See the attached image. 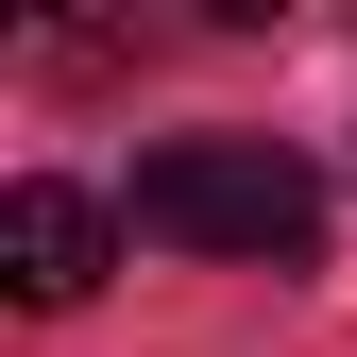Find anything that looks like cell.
I'll return each mask as SVG.
<instances>
[{"label":"cell","mask_w":357,"mask_h":357,"mask_svg":"<svg viewBox=\"0 0 357 357\" xmlns=\"http://www.w3.org/2000/svg\"><path fill=\"white\" fill-rule=\"evenodd\" d=\"M137 238L306 273V255H324V170L273 153V137H170V153H137Z\"/></svg>","instance_id":"6da1fadb"},{"label":"cell","mask_w":357,"mask_h":357,"mask_svg":"<svg viewBox=\"0 0 357 357\" xmlns=\"http://www.w3.org/2000/svg\"><path fill=\"white\" fill-rule=\"evenodd\" d=\"M102 255H119V204H85V188H0V289L17 306H85L102 289Z\"/></svg>","instance_id":"7a4b0ae2"}]
</instances>
